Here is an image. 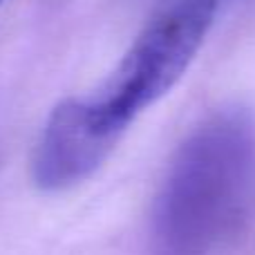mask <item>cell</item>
Masks as SVG:
<instances>
[{"label": "cell", "instance_id": "7a4b0ae2", "mask_svg": "<svg viewBox=\"0 0 255 255\" xmlns=\"http://www.w3.org/2000/svg\"><path fill=\"white\" fill-rule=\"evenodd\" d=\"M255 206V115L208 112L177 145L150 213L152 255H220Z\"/></svg>", "mask_w": 255, "mask_h": 255}, {"label": "cell", "instance_id": "6da1fadb", "mask_svg": "<svg viewBox=\"0 0 255 255\" xmlns=\"http://www.w3.org/2000/svg\"><path fill=\"white\" fill-rule=\"evenodd\" d=\"M222 2L163 0L101 88L63 99L31 152L36 188L63 193L97 175L136 117L166 97L193 65Z\"/></svg>", "mask_w": 255, "mask_h": 255}, {"label": "cell", "instance_id": "3957f363", "mask_svg": "<svg viewBox=\"0 0 255 255\" xmlns=\"http://www.w3.org/2000/svg\"><path fill=\"white\" fill-rule=\"evenodd\" d=\"M0 4H2V0H0Z\"/></svg>", "mask_w": 255, "mask_h": 255}]
</instances>
